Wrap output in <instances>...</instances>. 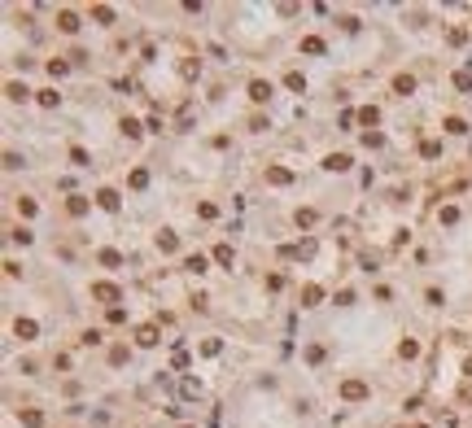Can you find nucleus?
Masks as SVG:
<instances>
[{
	"mask_svg": "<svg viewBox=\"0 0 472 428\" xmlns=\"http://www.w3.org/2000/svg\"><path fill=\"white\" fill-rule=\"evenodd\" d=\"M341 398H345V402H363V398H367V384L363 380H345L341 384Z\"/></svg>",
	"mask_w": 472,
	"mask_h": 428,
	"instance_id": "obj_1",
	"label": "nucleus"
},
{
	"mask_svg": "<svg viewBox=\"0 0 472 428\" xmlns=\"http://www.w3.org/2000/svg\"><path fill=\"white\" fill-rule=\"evenodd\" d=\"M13 332H18L22 341H35V332H40V328H35V319H18V323H13Z\"/></svg>",
	"mask_w": 472,
	"mask_h": 428,
	"instance_id": "obj_2",
	"label": "nucleus"
},
{
	"mask_svg": "<svg viewBox=\"0 0 472 428\" xmlns=\"http://www.w3.org/2000/svg\"><path fill=\"white\" fill-rule=\"evenodd\" d=\"M92 297H101V302H118V288H114V284H92Z\"/></svg>",
	"mask_w": 472,
	"mask_h": 428,
	"instance_id": "obj_3",
	"label": "nucleus"
},
{
	"mask_svg": "<svg viewBox=\"0 0 472 428\" xmlns=\"http://www.w3.org/2000/svg\"><path fill=\"white\" fill-rule=\"evenodd\" d=\"M249 96H254V101H267V96H271V83H263V79H254V83H249Z\"/></svg>",
	"mask_w": 472,
	"mask_h": 428,
	"instance_id": "obj_4",
	"label": "nucleus"
},
{
	"mask_svg": "<svg viewBox=\"0 0 472 428\" xmlns=\"http://www.w3.org/2000/svg\"><path fill=\"white\" fill-rule=\"evenodd\" d=\"M136 341H140V345H158V328H153V323H144V328L136 332Z\"/></svg>",
	"mask_w": 472,
	"mask_h": 428,
	"instance_id": "obj_5",
	"label": "nucleus"
},
{
	"mask_svg": "<svg viewBox=\"0 0 472 428\" xmlns=\"http://www.w3.org/2000/svg\"><path fill=\"white\" fill-rule=\"evenodd\" d=\"M57 26H61V31H79V18H75V13H57Z\"/></svg>",
	"mask_w": 472,
	"mask_h": 428,
	"instance_id": "obj_6",
	"label": "nucleus"
},
{
	"mask_svg": "<svg viewBox=\"0 0 472 428\" xmlns=\"http://www.w3.org/2000/svg\"><path fill=\"white\" fill-rule=\"evenodd\" d=\"M97 201H101L105 210H118V192H110V188H101V192H97Z\"/></svg>",
	"mask_w": 472,
	"mask_h": 428,
	"instance_id": "obj_7",
	"label": "nucleus"
},
{
	"mask_svg": "<svg viewBox=\"0 0 472 428\" xmlns=\"http://www.w3.org/2000/svg\"><path fill=\"white\" fill-rule=\"evenodd\" d=\"M267 179H271V184H289V179H293V175H289L285 166H271V171H267Z\"/></svg>",
	"mask_w": 472,
	"mask_h": 428,
	"instance_id": "obj_8",
	"label": "nucleus"
},
{
	"mask_svg": "<svg viewBox=\"0 0 472 428\" xmlns=\"http://www.w3.org/2000/svg\"><path fill=\"white\" fill-rule=\"evenodd\" d=\"M394 88L406 96V92H416V79H411V75H398V79H394Z\"/></svg>",
	"mask_w": 472,
	"mask_h": 428,
	"instance_id": "obj_9",
	"label": "nucleus"
},
{
	"mask_svg": "<svg viewBox=\"0 0 472 428\" xmlns=\"http://www.w3.org/2000/svg\"><path fill=\"white\" fill-rule=\"evenodd\" d=\"M66 210H70V214H88V197H70Z\"/></svg>",
	"mask_w": 472,
	"mask_h": 428,
	"instance_id": "obj_10",
	"label": "nucleus"
},
{
	"mask_svg": "<svg viewBox=\"0 0 472 428\" xmlns=\"http://www.w3.org/2000/svg\"><path fill=\"white\" fill-rule=\"evenodd\" d=\"M324 166H328V171H345V166H350V157H345V153H332Z\"/></svg>",
	"mask_w": 472,
	"mask_h": 428,
	"instance_id": "obj_11",
	"label": "nucleus"
},
{
	"mask_svg": "<svg viewBox=\"0 0 472 428\" xmlns=\"http://www.w3.org/2000/svg\"><path fill=\"white\" fill-rule=\"evenodd\" d=\"M22 424L26 428H40V424H44V415H40V411H22Z\"/></svg>",
	"mask_w": 472,
	"mask_h": 428,
	"instance_id": "obj_12",
	"label": "nucleus"
},
{
	"mask_svg": "<svg viewBox=\"0 0 472 428\" xmlns=\"http://www.w3.org/2000/svg\"><path fill=\"white\" fill-rule=\"evenodd\" d=\"M398 354H402V358H416L420 345H416V341H402V345H398Z\"/></svg>",
	"mask_w": 472,
	"mask_h": 428,
	"instance_id": "obj_13",
	"label": "nucleus"
},
{
	"mask_svg": "<svg viewBox=\"0 0 472 428\" xmlns=\"http://www.w3.org/2000/svg\"><path fill=\"white\" fill-rule=\"evenodd\" d=\"M359 118H363V122H367V127H372V122H376V118H381V110H376V105H367V110H359Z\"/></svg>",
	"mask_w": 472,
	"mask_h": 428,
	"instance_id": "obj_14",
	"label": "nucleus"
},
{
	"mask_svg": "<svg viewBox=\"0 0 472 428\" xmlns=\"http://www.w3.org/2000/svg\"><path fill=\"white\" fill-rule=\"evenodd\" d=\"M315 223V210H297V227H310Z\"/></svg>",
	"mask_w": 472,
	"mask_h": 428,
	"instance_id": "obj_15",
	"label": "nucleus"
},
{
	"mask_svg": "<svg viewBox=\"0 0 472 428\" xmlns=\"http://www.w3.org/2000/svg\"><path fill=\"white\" fill-rule=\"evenodd\" d=\"M184 267H188V271H206V258H201V253H193V258H188Z\"/></svg>",
	"mask_w": 472,
	"mask_h": 428,
	"instance_id": "obj_16",
	"label": "nucleus"
},
{
	"mask_svg": "<svg viewBox=\"0 0 472 428\" xmlns=\"http://www.w3.org/2000/svg\"><path fill=\"white\" fill-rule=\"evenodd\" d=\"M302 48H306V53H324V40H315V35H310V40H302Z\"/></svg>",
	"mask_w": 472,
	"mask_h": 428,
	"instance_id": "obj_17",
	"label": "nucleus"
},
{
	"mask_svg": "<svg viewBox=\"0 0 472 428\" xmlns=\"http://www.w3.org/2000/svg\"><path fill=\"white\" fill-rule=\"evenodd\" d=\"M315 302H319V288H315V284H310V288H306V293H302V306H315Z\"/></svg>",
	"mask_w": 472,
	"mask_h": 428,
	"instance_id": "obj_18",
	"label": "nucleus"
},
{
	"mask_svg": "<svg viewBox=\"0 0 472 428\" xmlns=\"http://www.w3.org/2000/svg\"><path fill=\"white\" fill-rule=\"evenodd\" d=\"M446 131H455V136H463L468 127H463V118H446Z\"/></svg>",
	"mask_w": 472,
	"mask_h": 428,
	"instance_id": "obj_19",
	"label": "nucleus"
},
{
	"mask_svg": "<svg viewBox=\"0 0 472 428\" xmlns=\"http://www.w3.org/2000/svg\"><path fill=\"white\" fill-rule=\"evenodd\" d=\"M214 258H219L223 267H232V249H228V245H219V249H214Z\"/></svg>",
	"mask_w": 472,
	"mask_h": 428,
	"instance_id": "obj_20",
	"label": "nucleus"
}]
</instances>
